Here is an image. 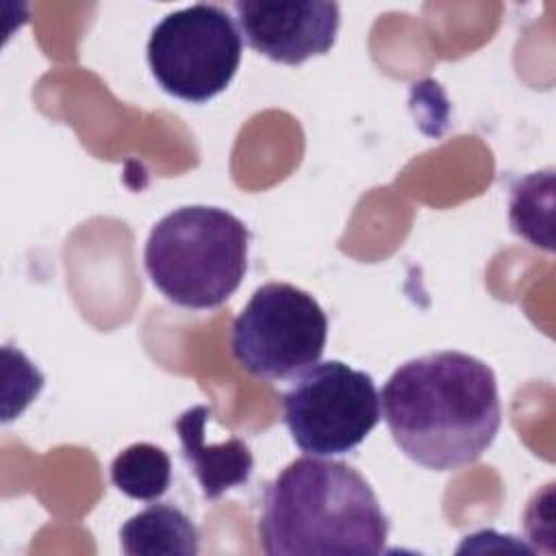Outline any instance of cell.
Masks as SVG:
<instances>
[{
  "instance_id": "9c48e42d",
  "label": "cell",
  "mask_w": 556,
  "mask_h": 556,
  "mask_svg": "<svg viewBox=\"0 0 556 556\" xmlns=\"http://www.w3.org/2000/svg\"><path fill=\"white\" fill-rule=\"evenodd\" d=\"M128 556H195L200 534L193 521L172 504H150L119 528Z\"/></svg>"
},
{
  "instance_id": "5b68a950",
  "label": "cell",
  "mask_w": 556,
  "mask_h": 556,
  "mask_svg": "<svg viewBox=\"0 0 556 556\" xmlns=\"http://www.w3.org/2000/svg\"><path fill=\"white\" fill-rule=\"evenodd\" d=\"M241 50V33L228 11L198 2L167 13L152 28L148 63L163 91L200 104L230 85Z\"/></svg>"
},
{
  "instance_id": "8992f818",
  "label": "cell",
  "mask_w": 556,
  "mask_h": 556,
  "mask_svg": "<svg viewBox=\"0 0 556 556\" xmlns=\"http://www.w3.org/2000/svg\"><path fill=\"white\" fill-rule=\"evenodd\" d=\"M380 417L374 378L343 361L315 363L282 395V421L308 456L352 452Z\"/></svg>"
},
{
  "instance_id": "277c9868",
  "label": "cell",
  "mask_w": 556,
  "mask_h": 556,
  "mask_svg": "<svg viewBox=\"0 0 556 556\" xmlns=\"http://www.w3.org/2000/svg\"><path fill=\"white\" fill-rule=\"evenodd\" d=\"M326 337V313L308 291L289 282H267L235 317L230 352L250 376L287 380L321 358Z\"/></svg>"
},
{
  "instance_id": "3957f363",
  "label": "cell",
  "mask_w": 556,
  "mask_h": 556,
  "mask_svg": "<svg viewBox=\"0 0 556 556\" xmlns=\"http://www.w3.org/2000/svg\"><path fill=\"white\" fill-rule=\"evenodd\" d=\"M250 230L219 206H180L161 217L146 241L152 285L176 306H222L248 269Z\"/></svg>"
},
{
  "instance_id": "8fae6325",
  "label": "cell",
  "mask_w": 556,
  "mask_h": 556,
  "mask_svg": "<svg viewBox=\"0 0 556 556\" xmlns=\"http://www.w3.org/2000/svg\"><path fill=\"white\" fill-rule=\"evenodd\" d=\"M554 172H534L519 178L510 189L508 219L513 230L543 250H552Z\"/></svg>"
},
{
  "instance_id": "ba28073f",
  "label": "cell",
  "mask_w": 556,
  "mask_h": 556,
  "mask_svg": "<svg viewBox=\"0 0 556 556\" xmlns=\"http://www.w3.org/2000/svg\"><path fill=\"white\" fill-rule=\"evenodd\" d=\"M211 415L213 410L206 404L191 406L174 421V428L180 439L182 458L200 482L202 495L206 500H217L226 491L250 480L254 458L239 437H230L222 443H206L204 434Z\"/></svg>"
},
{
  "instance_id": "30bf717a",
  "label": "cell",
  "mask_w": 556,
  "mask_h": 556,
  "mask_svg": "<svg viewBox=\"0 0 556 556\" xmlns=\"http://www.w3.org/2000/svg\"><path fill=\"white\" fill-rule=\"evenodd\" d=\"M111 482L128 497L156 502L172 484V460L152 443H132L111 463Z\"/></svg>"
},
{
  "instance_id": "6da1fadb",
  "label": "cell",
  "mask_w": 556,
  "mask_h": 556,
  "mask_svg": "<svg viewBox=\"0 0 556 556\" xmlns=\"http://www.w3.org/2000/svg\"><path fill=\"white\" fill-rule=\"evenodd\" d=\"M380 406L395 445L434 471L476 463L502 426L493 369L458 350L402 363L384 382Z\"/></svg>"
},
{
  "instance_id": "52a82bcc",
  "label": "cell",
  "mask_w": 556,
  "mask_h": 556,
  "mask_svg": "<svg viewBox=\"0 0 556 556\" xmlns=\"http://www.w3.org/2000/svg\"><path fill=\"white\" fill-rule=\"evenodd\" d=\"M232 11L248 46L285 65H300L311 56L326 54L337 41L341 22L339 4L328 0H237Z\"/></svg>"
},
{
  "instance_id": "7a4b0ae2",
  "label": "cell",
  "mask_w": 556,
  "mask_h": 556,
  "mask_svg": "<svg viewBox=\"0 0 556 556\" xmlns=\"http://www.w3.org/2000/svg\"><path fill=\"white\" fill-rule=\"evenodd\" d=\"M256 530L269 556H374L384 549L389 517L352 465L306 454L265 484Z\"/></svg>"
}]
</instances>
